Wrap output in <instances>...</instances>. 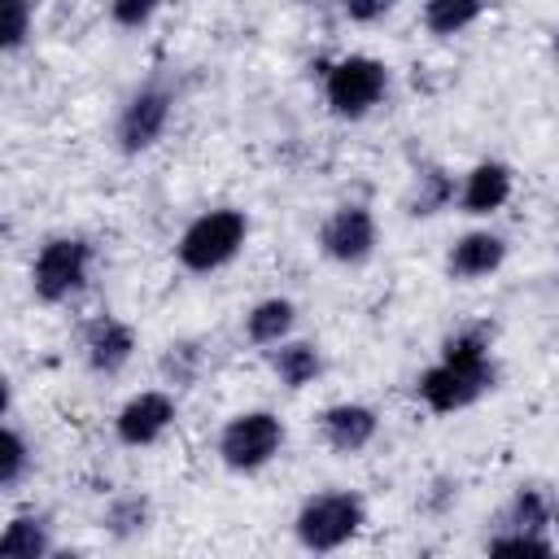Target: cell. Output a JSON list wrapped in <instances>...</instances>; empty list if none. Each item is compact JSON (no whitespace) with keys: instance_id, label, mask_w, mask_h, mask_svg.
<instances>
[{"instance_id":"15","label":"cell","mask_w":559,"mask_h":559,"mask_svg":"<svg viewBox=\"0 0 559 559\" xmlns=\"http://www.w3.org/2000/svg\"><path fill=\"white\" fill-rule=\"evenodd\" d=\"M0 555H4V559H44V555H52L48 524L35 520V515L9 520L4 533H0Z\"/></svg>"},{"instance_id":"20","label":"cell","mask_w":559,"mask_h":559,"mask_svg":"<svg viewBox=\"0 0 559 559\" xmlns=\"http://www.w3.org/2000/svg\"><path fill=\"white\" fill-rule=\"evenodd\" d=\"M105 528L114 537H131V533H144L148 528V502L140 493H127V498H114L109 511H105Z\"/></svg>"},{"instance_id":"14","label":"cell","mask_w":559,"mask_h":559,"mask_svg":"<svg viewBox=\"0 0 559 559\" xmlns=\"http://www.w3.org/2000/svg\"><path fill=\"white\" fill-rule=\"evenodd\" d=\"M297 323V306L288 297H266L245 314V336L253 345H280Z\"/></svg>"},{"instance_id":"5","label":"cell","mask_w":559,"mask_h":559,"mask_svg":"<svg viewBox=\"0 0 559 559\" xmlns=\"http://www.w3.org/2000/svg\"><path fill=\"white\" fill-rule=\"evenodd\" d=\"M87 271H92V245L83 236H57L35 253L31 288L39 301L57 306V301H70L87 284Z\"/></svg>"},{"instance_id":"21","label":"cell","mask_w":559,"mask_h":559,"mask_svg":"<svg viewBox=\"0 0 559 559\" xmlns=\"http://www.w3.org/2000/svg\"><path fill=\"white\" fill-rule=\"evenodd\" d=\"M35 22V0H0V44L4 52H17L31 35Z\"/></svg>"},{"instance_id":"12","label":"cell","mask_w":559,"mask_h":559,"mask_svg":"<svg viewBox=\"0 0 559 559\" xmlns=\"http://www.w3.org/2000/svg\"><path fill=\"white\" fill-rule=\"evenodd\" d=\"M511 188H515L511 166H502V162H480V166L467 170V179H463V188H459V205H463V214L485 218V214H493V210H502V205L511 201Z\"/></svg>"},{"instance_id":"1","label":"cell","mask_w":559,"mask_h":559,"mask_svg":"<svg viewBox=\"0 0 559 559\" xmlns=\"http://www.w3.org/2000/svg\"><path fill=\"white\" fill-rule=\"evenodd\" d=\"M493 380H498V371L489 358V328L472 323L441 345V362H432L415 389L428 411L450 415V411H463L476 397H485L493 389Z\"/></svg>"},{"instance_id":"2","label":"cell","mask_w":559,"mask_h":559,"mask_svg":"<svg viewBox=\"0 0 559 559\" xmlns=\"http://www.w3.org/2000/svg\"><path fill=\"white\" fill-rule=\"evenodd\" d=\"M245 236H249V218L240 210H210V214H201V218H192L183 227L175 253H179V262L188 271L210 275V271L227 266L240 253Z\"/></svg>"},{"instance_id":"7","label":"cell","mask_w":559,"mask_h":559,"mask_svg":"<svg viewBox=\"0 0 559 559\" xmlns=\"http://www.w3.org/2000/svg\"><path fill=\"white\" fill-rule=\"evenodd\" d=\"M170 109H175V96L162 83H144L140 92H131V100L118 114V148L122 153L153 148L170 127Z\"/></svg>"},{"instance_id":"26","label":"cell","mask_w":559,"mask_h":559,"mask_svg":"<svg viewBox=\"0 0 559 559\" xmlns=\"http://www.w3.org/2000/svg\"><path fill=\"white\" fill-rule=\"evenodd\" d=\"M397 0H341V13L349 22H380Z\"/></svg>"},{"instance_id":"19","label":"cell","mask_w":559,"mask_h":559,"mask_svg":"<svg viewBox=\"0 0 559 559\" xmlns=\"http://www.w3.org/2000/svg\"><path fill=\"white\" fill-rule=\"evenodd\" d=\"M31 472V445L17 432V424H4V450H0V489H17L22 476Z\"/></svg>"},{"instance_id":"23","label":"cell","mask_w":559,"mask_h":559,"mask_svg":"<svg viewBox=\"0 0 559 559\" xmlns=\"http://www.w3.org/2000/svg\"><path fill=\"white\" fill-rule=\"evenodd\" d=\"M493 555H550V537L546 533H493L489 537Z\"/></svg>"},{"instance_id":"11","label":"cell","mask_w":559,"mask_h":559,"mask_svg":"<svg viewBox=\"0 0 559 559\" xmlns=\"http://www.w3.org/2000/svg\"><path fill=\"white\" fill-rule=\"evenodd\" d=\"M319 428H323V441H328L336 454H358V450H367V445L376 441L380 419H376V411L362 406V402H336V406L323 411Z\"/></svg>"},{"instance_id":"22","label":"cell","mask_w":559,"mask_h":559,"mask_svg":"<svg viewBox=\"0 0 559 559\" xmlns=\"http://www.w3.org/2000/svg\"><path fill=\"white\" fill-rule=\"evenodd\" d=\"M450 197H454L450 175L428 170V175H419V188H415V197H411V214H415V218L437 214V210H445V201H450Z\"/></svg>"},{"instance_id":"13","label":"cell","mask_w":559,"mask_h":559,"mask_svg":"<svg viewBox=\"0 0 559 559\" xmlns=\"http://www.w3.org/2000/svg\"><path fill=\"white\" fill-rule=\"evenodd\" d=\"M502 258H507V240L498 231H467L463 240H454L445 266L454 280H485L502 266Z\"/></svg>"},{"instance_id":"3","label":"cell","mask_w":559,"mask_h":559,"mask_svg":"<svg viewBox=\"0 0 559 559\" xmlns=\"http://www.w3.org/2000/svg\"><path fill=\"white\" fill-rule=\"evenodd\" d=\"M362 524H367L362 498L349 493V489H328V493H314V498L301 502V511L293 520V533H297V542L306 550H336Z\"/></svg>"},{"instance_id":"24","label":"cell","mask_w":559,"mask_h":559,"mask_svg":"<svg viewBox=\"0 0 559 559\" xmlns=\"http://www.w3.org/2000/svg\"><path fill=\"white\" fill-rule=\"evenodd\" d=\"M197 367H201V349H197L192 341L170 345V349H166V358H162V371L170 376V384H188V380L197 376Z\"/></svg>"},{"instance_id":"25","label":"cell","mask_w":559,"mask_h":559,"mask_svg":"<svg viewBox=\"0 0 559 559\" xmlns=\"http://www.w3.org/2000/svg\"><path fill=\"white\" fill-rule=\"evenodd\" d=\"M162 0H109V17L122 26V31H140L157 17Z\"/></svg>"},{"instance_id":"8","label":"cell","mask_w":559,"mask_h":559,"mask_svg":"<svg viewBox=\"0 0 559 559\" xmlns=\"http://www.w3.org/2000/svg\"><path fill=\"white\" fill-rule=\"evenodd\" d=\"M319 249L341 262V266H358L376 253V218L367 205H336L328 214V223L319 227Z\"/></svg>"},{"instance_id":"27","label":"cell","mask_w":559,"mask_h":559,"mask_svg":"<svg viewBox=\"0 0 559 559\" xmlns=\"http://www.w3.org/2000/svg\"><path fill=\"white\" fill-rule=\"evenodd\" d=\"M555 57H559V31H555Z\"/></svg>"},{"instance_id":"18","label":"cell","mask_w":559,"mask_h":559,"mask_svg":"<svg viewBox=\"0 0 559 559\" xmlns=\"http://www.w3.org/2000/svg\"><path fill=\"white\" fill-rule=\"evenodd\" d=\"M485 13V0H428L424 4V26L432 35H459Z\"/></svg>"},{"instance_id":"16","label":"cell","mask_w":559,"mask_h":559,"mask_svg":"<svg viewBox=\"0 0 559 559\" xmlns=\"http://www.w3.org/2000/svg\"><path fill=\"white\" fill-rule=\"evenodd\" d=\"M319 349L310 341H280V349L271 354V371L280 376V384L288 389H306L319 376Z\"/></svg>"},{"instance_id":"17","label":"cell","mask_w":559,"mask_h":559,"mask_svg":"<svg viewBox=\"0 0 559 559\" xmlns=\"http://www.w3.org/2000/svg\"><path fill=\"white\" fill-rule=\"evenodd\" d=\"M498 524H502L498 533H546V524H550V502H546V493L520 489V493L502 507Z\"/></svg>"},{"instance_id":"6","label":"cell","mask_w":559,"mask_h":559,"mask_svg":"<svg viewBox=\"0 0 559 559\" xmlns=\"http://www.w3.org/2000/svg\"><path fill=\"white\" fill-rule=\"evenodd\" d=\"M284 445V424L271 411H245L231 415L218 432V459L231 472H258L266 467Z\"/></svg>"},{"instance_id":"9","label":"cell","mask_w":559,"mask_h":559,"mask_svg":"<svg viewBox=\"0 0 559 559\" xmlns=\"http://www.w3.org/2000/svg\"><path fill=\"white\" fill-rule=\"evenodd\" d=\"M170 424H175V397L162 393V389H144L131 402H122V411L114 419V432H118L122 445L140 450V445H153Z\"/></svg>"},{"instance_id":"10","label":"cell","mask_w":559,"mask_h":559,"mask_svg":"<svg viewBox=\"0 0 559 559\" xmlns=\"http://www.w3.org/2000/svg\"><path fill=\"white\" fill-rule=\"evenodd\" d=\"M83 354H87V367H92L96 376H118V371L131 362V354H135V332H131L122 319L100 314L96 323H87Z\"/></svg>"},{"instance_id":"4","label":"cell","mask_w":559,"mask_h":559,"mask_svg":"<svg viewBox=\"0 0 559 559\" xmlns=\"http://www.w3.org/2000/svg\"><path fill=\"white\" fill-rule=\"evenodd\" d=\"M384 92H389V66L376 61V57H362V52L341 57L328 70V79H323V96H328V105H332L336 118H362V114H371L384 100Z\"/></svg>"}]
</instances>
